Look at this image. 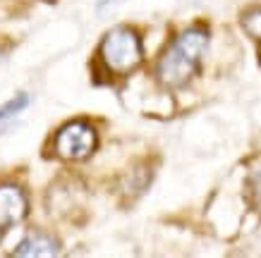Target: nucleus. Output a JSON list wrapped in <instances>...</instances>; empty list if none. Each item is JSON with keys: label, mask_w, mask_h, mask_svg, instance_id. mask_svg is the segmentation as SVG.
Masks as SVG:
<instances>
[{"label": "nucleus", "mask_w": 261, "mask_h": 258, "mask_svg": "<svg viewBox=\"0 0 261 258\" xmlns=\"http://www.w3.org/2000/svg\"><path fill=\"white\" fill-rule=\"evenodd\" d=\"M208 46V32L204 26H192L187 32H182L177 39L168 46V50L161 55L156 65L161 84L170 89H180L194 77L197 65Z\"/></svg>", "instance_id": "obj_1"}, {"label": "nucleus", "mask_w": 261, "mask_h": 258, "mask_svg": "<svg viewBox=\"0 0 261 258\" xmlns=\"http://www.w3.org/2000/svg\"><path fill=\"white\" fill-rule=\"evenodd\" d=\"M101 60L113 74H129L142 63V41L132 29L118 26L106 34L101 43Z\"/></svg>", "instance_id": "obj_2"}, {"label": "nucleus", "mask_w": 261, "mask_h": 258, "mask_svg": "<svg viewBox=\"0 0 261 258\" xmlns=\"http://www.w3.org/2000/svg\"><path fill=\"white\" fill-rule=\"evenodd\" d=\"M96 149V132L87 122H70L58 132L56 151L65 160H84Z\"/></svg>", "instance_id": "obj_3"}, {"label": "nucleus", "mask_w": 261, "mask_h": 258, "mask_svg": "<svg viewBox=\"0 0 261 258\" xmlns=\"http://www.w3.org/2000/svg\"><path fill=\"white\" fill-rule=\"evenodd\" d=\"M27 215V196L15 184L0 187V230L17 225Z\"/></svg>", "instance_id": "obj_4"}, {"label": "nucleus", "mask_w": 261, "mask_h": 258, "mask_svg": "<svg viewBox=\"0 0 261 258\" xmlns=\"http://www.w3.org/2000/svg\"><path fill=\"white\" fill-rule=\"evenodd\" d=\"M60 244L48 235H29L24 237L19 246L15 249V256L24 258H48V256H58Z\"/></svg>", "instance_id": "obj_5"}, {"label": "nucleus", "mask_w": 261, "mask_h": 258, "mask_svg": "<svg viewBox=\"0 0 261 258\" xmlns=\"http://www.w3.org/2000/svg\"><path fill=\"white\" fill-rule=\"evenodd\" d=\"M242 29H245L252 39L261 41V5L249 8L245 15H242Z\"/></svg>", "instance_id": "obj_6"}, {"label": "nucleus", "mask_w": 261, "mask_h": 258, "mask_svg": "<svg viewBox=\"0 0 261 258\" xmlns=\"http://www.w3.org/2000/svg\"><path fill=\"white\" fill-rule=\"evenodd\" d=\"M27 105H29V96H27V94H17L12 101H8L5 105H0V120L15 118L17 112H22Z\"/></svg>", "instance_id": "obj_7"}, {"label": "nucleus", "mask_w": 261, "mask_h": 258, "mask_svg": "<svg viewBox=\"0 0 261 258\" xmlns=\"http://www.w3.org/2000/svg\"><path fill=\"white\" fill-rule=\"evenodd\" d=\"M249 187H252V198L254 204L261 208V163L249 172Z\"/></svg>", "instance_id": "obj_8"}, {"label": "nucleus", "mask_w": 261, "mask_h": 258, "mask_svg": "<svg viewBox=\"0 0 261 258\" xmlns=\"http://www.w3.org/2000/svg\"><path fill=\"white\" fill-rule=\"evenodd\" d=\"M118 3H122V0H98V12H103V10H108V8H113V5H118Z\"/></svg>", "instance_id": "obj_9"}, {"label": "nucleus", "mask_w": 261, "mask_h": 258, "mask_svg": "<svg viewBox=\"0 0 261 258\" xmlns=\"http://www.w3.org/2000/svg\"><path fill=\"white\" fill-rule=\"evenodd\" d=\"M3 58H5V55H3V50H0V63H3Z\"/></svg>", "instance_id": "obj_10"}]
</instances>
